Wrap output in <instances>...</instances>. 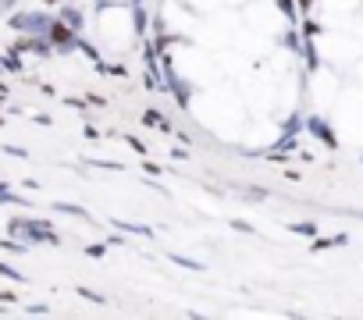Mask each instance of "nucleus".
<instances>
[{
	"label": "nucleus",
	"mask_w": 363,
	"mask_h": 320,
	"mask_svg": "<svg viewBox=\"0 0 363 320\" xmlns=\"http://www.w3.org/2000/svg\"><path fill=\"white\" fill-rule=\"evenodd\" d=\"M0 278H8V281H26L22 274H15V267H11V263H0Z\"/></svg>",
	"instance_id": "obj_1"
},
{
	"label": "nucleus",
	"mask_w": 363,
	"mask_h": 320,
	"mask_svg": "<svg viewBox=\"0 0 363 320\" xmlns=\"http://www.w3.org/2000/svg\"><path fill=\"white\" fill-rule=\"evenodd\" d=\"M79 295L89 299V302H104V295H100V292H89V288H79Z\"/></svg>",
	"instance_id": "obj_2"
}]
</instances>
